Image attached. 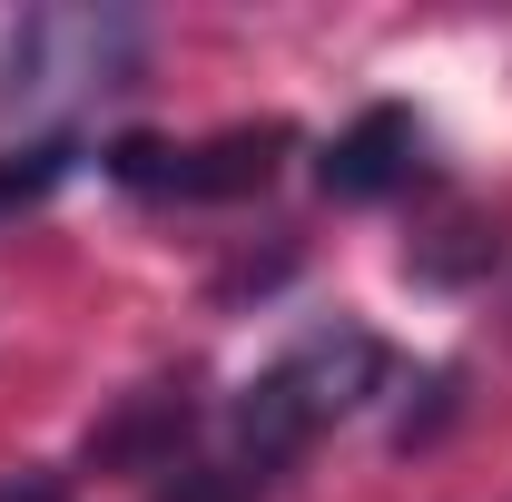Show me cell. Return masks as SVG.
<instances>
[{
    "label": "cell",
    "instance_id": "1",
    "mask_svg": "<svg viewBox=\"0 0 512 502\" xmlns=\"http://www.w3.org/2000/svg\"><path fill=\"white\" fill-rule=\"evenodd\" d=\"M375 375H384V345L365 325L306 335L286 365H266V375L247 384V404H237V453H227V463H237L247 483H276L335 414H355V404L375 394Z\"/></svg>",
    "mask_w": 512,
    "mask_h": 502
},
{
    "label": "cell",
    "instance_id": "2",
    "mask_svg": "<svg viewBox=\"0 0 512 502\" xmlns=\"http://www.w3.org/2000/svg\"><path fill=\"white\" fill-rule=\"evenodd\" d=\"M148 30L128 10H30L0 50V119H60L99 89L138 79Z\"/></svg>",
    "mask_w": 512,
    "mask_h": 502
},
{
    "label": "cell",
    "instance_id": "3",
    "mask_svg": "<svg viewBox=\"0 0 512 502\" xmlns=\"http://www.w3.org/2000/svg\"><path fill=\"white\" fill-rule=\"evenodd\" d=\"M286 158V128H227V138H197V148H168V138H119L109 148V178L138 197H256Z\"/></svg>",
    "mask_w": 512,
    "mask_h": 502
},
{
    "label": "cell",
    "instance_id": "4",
    "mask_svg": "<svg viewBox=\"0 0 512 502\" xmlns=\"http://www.w3.org/2000/svg\"><path fill=\"white\" fill-rule=\"evenodd\" d=\"M404 178H414V119L404 109H365V119L325 148V188L335 197H384V188H404Z\"/></svg>",
    "mask_w": 512,
    "mask_h": 502
},
{
    "label": "cell",
    "instance_id": "5",
    "mask_svg": "<svg viewBox=\"0 0 512 502\" xmlns=\"http://www.w3.org/2000/svg\"><path fill=\"white\" fill-rule=\"evenodd\" d=\"M178 443H188V404H178V394H138L119 424L99 434V463H128V473H168V463H178Z\"/></svg>",
    "mask_w": 512,
    "mask_h": 502
},
{
    "label": "cell",
    "instance_id": "6",
    "mask_svg": "<svg viewBox=\"0 0 512 502\" xmlns=\"http://www.w3.org/2000/svg\"><path fill=\"white\" fill-rule=\"evenodd\" d=\"M69 158H79L69 138H50V148H30V158H10V168H0V207H30V197H50V188L69 178Z\"/></svg>",
    "mask_w": 512,
    "mask_h": 502
},
{
    "label": "cell",
    "instance_id": "7",
    "mask_svg": "<svg viewBox=\"0 0 512 502\" xmlns=\"http://www.w3.org/2000/svg\"><path fill=\"white\" fill-rule=\"evenodd\" d=\"M0 502H69L60 473H20V483H0Z\"/></svg>",
    "mask_w": 512,
    "mask_h": 502
}]
</instances>
